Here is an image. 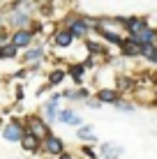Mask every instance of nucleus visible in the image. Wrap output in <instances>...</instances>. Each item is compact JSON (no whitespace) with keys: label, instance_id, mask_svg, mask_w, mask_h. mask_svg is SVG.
<instances>
[{"label":"nucleus","instance_id":"nucleus-1","mask_svg":"<svg viewBox=\"0 0 157 159\" xmlns=\"http://www.w3.org/2000/svg\"><path fill=\"white\" fill-rule=\"evenodd\" d=\"M23 131H28L30 136H35L37 141H44L48 134H51V127L42 120L39 116H28V120H25V129Z\"/></svg>","mask_w":157,"mask_h":159},{"label":"nucleus","instance_id":"nucleus-2","mask_svg":"<svg viewBox=\"0 0 157 159\" xmlns=\"http://www.w3.org/2000/svg\"><path fill=\"white\" fill-rule=\"evenodd\" d=\"M65 30H67L72 37H85L88 30H90V25L85 23L83 19H79V16H67V21H65Z\"/></svg>","mask_w":157,"mask_h":159},{"label":"nucleus","instance_id":"nucleus-3","mask_svg":"<svg viewBox=\"0 0 157 159\" xmlns=\"http://www.w3.org/2000/svg\"><path fill=\"white\" fill-rule=\"evenodd\" d=\"M7 23L12 25L14 30H28V25H30V16H28V12H23V9L14 7L12 12L7 14Z\"/></svg>","mask_w":157,"mask_h":159},{"label":"nucleus","instance_id":"nucleus-4","mask_svg":"<svg viewBox=\"0 0 157 159\" xmlns=\"http://www.w3.org/2000/svg\"><path fill=\"white\" fill-rule=\"evenodd\" d=\"M116 21H118V23H122L129 30V37H134V35H139V32H143L145 28H150L148 21L139 19V16H125V19H116Z\"/></svg>","mask_w":157,"mask_h":159},{"label":"nucleus","instance_id":"nucleus-5","mask_svg":"<svg viewBox=\"0 0 157 159\" xmlns=\"http://www.w3.org/2000/svg\"><path fill=\"white\" fill-rule=\"evenodd\" d=\"M21 136H23V125H21V122L12 120L9 125H5V129H2V139L5 141H9V143H19Z\"/></svg>","mask_w":157,"mask_h":159},{"label":"nucleus","instance_id":"nucleus-6","mask_svg":"<svg viewBox=\"0 0 157 159\" xmlns=\"http://www.w3.org/2000/svg\"><path fill=\"white\" fill-rule=\"evenodd\" d=\"M122 145L120 143H113V141H106V143L99 145V157L102 159H120L122 157Z\"/></svg>","mask_w":157,"mask_h":159},{"label":"nucleus","instance_id":"nucleus-7","mask_svg":"<svg viewBox=\"0 0 157 159\" xmlns=\"http://www.w3.org/2000/svg\"><path fill=\"white\" fill-rule=\"evenodd\" d=\"M32 42V30H14V35L9 37V44L14 48H30Z\"/></svg>","mask_w":157,"mask_h":159},{"label":"nucleus","instance_id":"nucleus-8","mask_svg":"<svg viewBox=\"0 0 157 159\" xmlns=\"http://www.w3.org/2000/svg\"><path fill=\"white\" fill-rule=\"evenodd\" d=\"M44 150H46V155H62L65 152V141L60 139V136H53V134H48L46 139H44Z\"/></svg>","mask_w":157,"mask_h":159},{"label":"nucleus","instance_id":"nucleus-9","mask_svg":"<svg viewBox=\"0 0 157 159\" xmlns=\"http://www.w3.org/2000/svg\"><path fill=\"white\" fill-rule=\"evenodd\" d=\"M58 102H60V95H51L46 99V104H44V108H42V111H44V118H46V122L51 125V122H56V113H58Z\"/></svg>","mask_w":157,"mask_h":159},{"label":"nucleus","instance_id":"nucleus-10","mask_svg":"<svg viewBox=\"0 0 157 159\" xmlns=\"http://www.w3.org/2000/svg\"><path fill=\"white\" fill-rule=\"evenodd\" d=\"M56 120H60V122L65 125H76V127H81V118L74 113V108H58V113H56Z\"/></svg>","mask_w":157,"mask_h":159},{"label":"nucleus","instance_id":"nucleus-11","mask_svg":"<svg viewBox=\"0 0 157 159\" xmlns=\"http://www.w3.org/2000/svg\"><path fill=\"white\" fill-rule=\"evenodd\" d=\"M120 51H122V56H127V58H139L141 56V46L134 39H129V37H125V42L120 44Z\"/></svg>","mask_w":157,"mask_h":159},{"label":"nucleus","instance_id":"nucleus-12","mask_svg":"<svg viewBox=\"0 0 157 159\" xmlns=\"http://www.w3.org/2000/svg\"><path fill=\"white\" fill-rule=\"evenodd\" d=\"M118 99H120V92L111 90V88H102V90L97 92V102L99 104H116Z\"/></svg>","mask_w":157,"mask_h":159},{"label":"nucleus","instance_id":"nucleus-13","mask_svg":"<svg viewBox=\"0 0 157 159\" xmlns=\"http://www.w3.org/2000/svg\"><path fill=\"white\" fill-rule=\"evenodd\" d=\"M95 25H97V32H99V35L104 37L106 42H111V44H118V46H120V44L125 42V37H120V32H113V30L104 28V25H99V23H95Z\"/></svg>","mask_w":157,"mask_h":159},{"label":"nucleus","instance_id":"nucleus-14","mask_svg":"<svg viewBox=\"0 0 157 159\" xmlns=\"http://www.w3.org/2000/svg\"><path fill=\"white\" fill-rule=\"evenodd\" d=\"M19 143L23 145V150H25V152H30V155H32V152H37V150H39L42 141H37L35 136H30L28 131H23V136H21V141H19Z\"/></svg>","mask_w":157,"mask_h":159},{"label":"nucleus","instance_id":"nucleus-15","mask_svg":"<svg viewBox=\"0 0 157 159\" xmlns=\"http://www.w3.org/2000/svg\"><path fill=\"white\" fill-rule=\"evenodd\" d=\"M65 74H69L76 83H83V76H85V65L83 62H74V65H69L67 67V72Z\"/></svg>","mask_w":157,"mask_h":159},{"label":"nucleus","instance_id":"nucleus-16","mask_svg":"<svg viewBox=\"0 0 157 159\" xmlns=\"http://www.w3.org/2000/svg\"><path fill=\"white\" fill-rule=\"evenodd\" d=\"M53 42H56V46H65V48H67V46H72L74 37H72V35H69L67 30L62 28V30H58L56 35H53Z\"/></svg>","mask_w":157,"mask_h":159},{"label":"nucleus","instance_id":"nucleus-17","mask_svg":"<svg viewBox=\"0 0 157 159\" xmlns=\"http://www.w3.org/2000/svg\"><path fill=\"white\" fill-rule=\"evenodd\" d=\"M42 56H44V48H42V46H35V48H25V53H23V60H25V62H37V60H42Z\"/></svg>","mask_w":157,"mask_h":159},{"label":"nucleus","instance_id":"nucleus-18","mask_svg":"<svg viewBox=\"0 0 157 159\" xmlns=\"http://www.w3.org/2000/svg\"><path fill=\"white\" fill-rule=\"evenodd\" d=\"M76 136H79L81 141H97V136H95V131H93L90 125H81L79 131H76Z\"/></svg>","mask_w":157,"mask_h":159},{"label":"nucleus","instance_id":"nucleus-19","mask_svg":"<svg viewBox=\"0 0 157 159\" xmlns=\"http://www.w3.org/2000/svg\"><path fill=\"white\" fill-rule=\"evenodd\" d=\"M141 56H143V58H148L150 62H157V48H155V44L141 46Z\"/></svg>","mask_w":157,"mask_h":159},{"label":"nucleus","instance_id":"nucleus-20","mask_svg":"<svg viewBox=\"0 0 157 159\" xmlns=\"http://www.w3.org/2000/svg\"><path fill=\"white\" fill-rule=\"evenodd\" d=\"M62 81H65V69H53L51 76H48V83L58 85V83H62Z\"/></svg>","mask_w":157,"mask_h":159},{"label":"nucleus","instance_id":"nucleus-21","mask_svg":"<svg viewBox=\"0 0 157 159\" xmlns=\"http://www.w3.org/2000/svg\"><path fill=\"white\" fill-rule=\"evenodd\" d=\"M85 46H88L90 53H95V56H106V48L102 46V44H95V42H85Z\"/></svg>","mask_w":157,"mask_h":159},{"label":"nucleus","instance_id":"nucleus-22","mask_svg":"<svg viewBox=\"0 0 157 159\" xmlns=\"http://www.w3.org/2000/svg\"><path fill=\"white\" fill-rule=\"evenodd\" d=\"M0 58H5V60H12V58H16V48L12 46V44L2 46V48H0Z\"/></svg>","mask_w":157,"mask_h":159},{"label":"nucleus","instance_id":"nucleus-23","mask_svg":"<svg viewBox=\"0 0 157 159\" xmlns=\"http://www.w3.org/2000/svg\"><path fill=\"white\" fill-rule=\"evenodd\" d=\"M116 108H118V111H122V113H134V106H132V104H125V102H120V99L116 102Z\"/></svg>","mask_w":157,"mask_h":159},{"label":"nucleus","instance_id":"nucleus-24","mask_svg":"<svg viewBox=\"0 0 157 159\" xmlns=\"http://www.w3.org/2000/svg\"><path fill=\"white\" fill-rule=\"evenodd\" d=\"M118 88H120V92L122 90H129V88H132V81H129V79H125V76H118Z\"/></svg>","mask_w":157,"mask_h":159},{"label":"nucleus","instance_id":"nucleus-25","mask_svg":"<svg viewBox=\"0 0 157 159\" xmlns=\"http://www.w3.org/2000/svg\"><path fill=\"white\" fill-rule=\"evenodd\" d=\"M85 97H88V90H72V97H69V99H85Z\"/></svg>","mask_w":157,"mask_h":159},{"label":"nucleus","instance_id":"nucleus-26","mask_svg":"<svg viewBox=\"0 0 157 159\" xmlns=\"http://www.w3.org/2000/svg\"><path fill=\"white\" fill-rule=\"evenodd\" d=\"M81 150L85 152V157H88V159H97V155H95L93 150H90V148H81Z\"/></svg>","mask_w":157,"mask_h":159},{"label":"nucleus","instance_id":"nucleus-27","mask_svg":"<svg viewBox=\"0 0 157 159\" xmlns=\"http://www.w3.org/2000/svg\"><path fill=\"white\" fill-rule=\"evenodd\" d=\"M58 159H74L72 155H67V152H62V155H58Z\"/></svg>","mask_w":157,"mask_h":159},{"label":"nucleus","instance_id":"nucleus-28","mask_svg":"<svg viewBox=\"0 0 157 159\" xmlns=\"http://www.w3.org/2000/svg\"><path fill=\"white\" fill-rule=\"evenodd\" d=\"M12 159H19V157H12Z\"/></svg>","mask_w":157,"mask_h":159}]
</instances>
